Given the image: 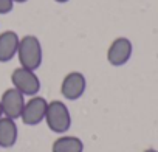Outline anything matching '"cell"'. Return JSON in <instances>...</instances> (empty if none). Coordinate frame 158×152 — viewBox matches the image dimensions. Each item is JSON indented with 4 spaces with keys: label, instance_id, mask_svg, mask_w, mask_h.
Masks as SVG:
<instances>
[{
    "label": "cell",
    "instance_id": "6da1fadb",
    "mask_svg": "<svg viewBox=\"0 0 158 152\" xmlns=\"http://www.w3.org/2000/svg\"><path fill=\"white\" fill-rule=\"evenodd\" d=\"M16 56L19 59L20 67L36 71L42 65L44 59V50L39 37H36L34 34H25L23 37H20Z\"/></svg>",
    "mask_w": 158,
    "mask_h": 152
},
{
    "label": "cell",
    "instance_id": "7a4b0ae2",
    "mask_svg": "<svg viewBox=\"0 0 158 152\" xmlns=\"http://www.w3.org/2000/svg\"><path fill=\"white\" fill-rule=\"evenodd\" d=\"M48 129L54 133L64 135L71 127V113L68 106L60 99H53L47 106V113L44 120Z\"/></svg>",
    "mask_w": 158,
    "mask_h": 152
},
{
    "label": "cell",
    "instance_id": "3957f363",
    "mask_svg": "<svg viewBox=\"0 0 158 152\" xmlns=\"http://www.w3.org/2000/svg\"><path fill=\"white\" fill-rule=\"evenodd\" d=\"M11 84L25 96H34L40 90V79L34 70L17 67L11 73Z\"/></svg>",
    "mask_w": 158,
    "mask_h": 152
},
{
    "label": "cell",
    "instance_id": "277c9868",
    "mask_svg": "<svg viewBox=\"0 0 158 152\" xmlns=\"http://www.w3.org/2000/svg\"><path fill=\"white\" fill-rule=\"evenodd\" d=\"M87 89V79L84 73L81 71H70L64 76L60 82V95L67 101H76L79 99Z\"/></svg>",
    "mask_w": 158,
    "mask_h": 152
},
{
    "label": "cell",
    "instance_id": "5b68a950",
    "mask_svg": "<svg viewBox=\"0 0 158 152\" xmlns=\"http://www.w3.org/2000/svg\"><path fill=\"white\" fill-rule=\"evenodd\" d=\"M47 106L48 101L44 96L34 95L30 96V99L25 101L20 120L25 126H37L45 120V113H47Z\"/></svg>",
    "mask_w": 158,
    "mask_h": 152
},
{
    "label": "cell",
    "instance_id": "8992f818",
    "mask_svg": "<svg viewBox=\"0 0 158 152\" xmlns=\"http://www.w3.org/2000/svg\"><path fill=\"white\" fill-rule=\"evenodd\" d=\"M133 53L132 40L127 37H116L107 48V62L113 67H123L126 65Z\"/></svg>",
    "mask_w": 158,
    "mask_h": 152
},
{
    "label": "cell",
    "instance_id": "52a82bcc",
    "mask_svg": "<svg viewBox=\"0 0 158 152\" xmlns=\"http://www.w3.org/2000/svg\"><path fill=\"white\" fill-rule=\"evenodd\" d=\"M25 95H22L17 89L10 87L6 89L2 96H0V106H2V112L3 116L13 118V120H19L25 106Z\"/></svg>",
    "mask_w": 158,
    "mask_h": 152
},
{
    "label": "cell",
    "instance_id": "ba28073f",
    "mask_svg": "<svg viewBox=\"0 0 158 152\" xmlns=\"http://www.w3.org/2000/svg\"><path fill=\"white\" fill-rule=\"evenodd\" d=\"M19 40H20V36L13 30H6L0 33V62L2 64L10 62L17 54Z\"/></svg>",
    "mask_w": 158,
    "mask_h": 152
},
{
    "label": "cell",
    "instance_id": "9c48e42d",
    "mask_svg": "<svg viewBox=\"0 0 158 152\" xmlns=\"http://www.w3.org/2000/svg\"><path fill=\"white\" fill-rule=\"evenodd\" d=\"M19 138V129L17 123L13 118L2 116L0 118V147L10 149L17 143Z\"/></svg>",
    "mask_w": 158,
    "mask_h": 152
},
{
    "label": "cell",
    "instance_id": "30bf717a",
    "mask_svg": "<svg viewBox=\"0 0 158 152\" xmlns=\"http://www.w3.org/2000/svg\"><path fill=\"white\" fill-rule=\"evenodd\" d=\"M51 152H84V141L74 135H60L51 144Z\"/></svg>",
    "mask_w": 158,
    "mask_h": 152
},
{
    "label": "cell",
    "instance_id": "8fae6325",
    "mask_svg": "<svg viewBox=\"0 0 158 152\" xmlns=\"http://www.w3.org/2000/svg\"><path fill=\"white\" fill-rule=\"evenodd\" d=\"M14 8V2L13 0H0V16L11 13Z\"/></svg>",
    "mask_w": 158,
    "mask_h": 152
},
{
    "label": "cell",
    "instance_id": "7c38bea8",
    "mask_svg": "<svg viewBox=\"0 0 158 152\" xmlns=\"http://www.w3.org/2000/svg\"><path fill=\"white\" fill-rule=\"evenodd\" d=\"M143 152H158V150L153 149V147H149V149H146V150H143Z\"/></svg>",
    "mask_w": 158,
    "mask_h": 152
},
{
    "label": "cell",
    "instance_id": "4fadbf2b",
    "mask_svg": "<svg viewBox=\"0 0 158 152\" xmlns=\"http://www.w3.org/2000/svg\"><path fill=\"white\" fill-rule=\"evenodd\" d=\"M14 3H25V2H28V0H13Z\"/></svg>",
    "mask_w": 158,
    "mask_h": 152
},
{
    "label": "cell",
    "instance_id": "5bb4252c",
    "mask_svg": "<svg viewBox=\"0 0 158 152\" xmlns=\"http://www.w3.org/2000/svg\"><path fill=\"white\" fill-rule=\"evenodd\" d=\"M54 2H57V3H67L68 0H54Z\"/></svg>",
    "mask_w": 158,
    "mask_h": 152
},
{
    "label": "cell",
    "instance_id": "9a60e30c",
    "mask_svg": "<svg viewBox=\"0 0 158 152\" xmlns=\"http://www.w3.org/2000/svg\"><path fill=\"white\" fill-rule=\"evenodd\" d=\"M3 116V112H2V106H0V118Z\"/></svg>",
    "mask_w": 158,
    "mask_h": 152
}]
</instances>
